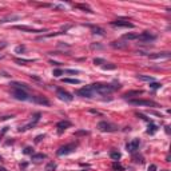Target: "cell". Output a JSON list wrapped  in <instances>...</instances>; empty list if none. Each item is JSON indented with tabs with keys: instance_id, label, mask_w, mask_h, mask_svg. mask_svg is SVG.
I'll return each instance as SVG.
<instances>
[{
	"instance_id": "1",
	"label": "cell",
	"mask_w": 171,
	"mask_h": 171,
	"mask_svg": "<svg viewBox=\"0 0 171 171\" xmlns=\"http://www.w3.org/2000/svg\"><path fill=\"white\" fill-rule=\"evenodd\" d=\"M90 87H91L92 92H94V95L96 96H104V95H110L111 92L114 91V90H118L120 88V86H111V84H103V83H94V84H90Z\"/></svg>"
},
{
	"instance_id": "2",
	"label": "cell",
	"mask_w": 171,
	"mask_h": 171,
	"mask_svg": "<svg viewBox=\"0 0 171 171\" xmlns=\"http://www.w3.org/2000/svg\"><path fill=\"white\" fill-rule=\"evenodd\" d=\"M12 96L15 98V99H18V100H23V102H26V100L31 102V99H32V96H31L26 90H19V88H13Z\"/></svg>"
},
{
	"instance_id": "3",
	"label": "cell",
	"mask_w": 171,
	"mask_h": 171,
	"mask_svg": "<svg viewBox=\"0 0 171 171\" xmlns=\"http://www.w3.org/2000/svg\"><path fill=\"white\" fill-rule=\"evenodd\" d=\"M98 128L103 132H115L118 131V127L115 124H111L110 122H106V120H102V122L98 123Z\"/></svg>"
},
{
	"instance_id": "4",
	"label": "cell",
	"mask_w": 171,
	"mask_h": 171,
	"mask_svg": "<svg viewBox=\"0 0 171 171\" xmlns=\"http://www.w3.org/2000/svg\"><path fill=\"white\" fill-rule=\"evenodd\" d=\"M128 104L131 106H147V107H158V104L153 100L146 99H128Z\"/></svg>"
},
{
	"instance_id": "5",
	"label": "cell",
	"mask_w": 171,
	"mask_h": 171,
	"mask_svg": "<svg viewBox=\"0 0 171 171\" xmlns=\"http://www.w3.org/2000/svg\"><path fill=\"white\" fill-rule=\"evenodd\" d=\"M76 143H71V145H66V146H61L60 149L56 151V154L59 156H63V155H68V154L74 153L75 150H76Z\"/></svg>"
},
{
	"instance_id": "6",
	"label": "cell",
	"mask_w": 171,
	"mask_h": 171,
	"mask_svg": "<svg viewBox=\"0 0 171 171\" xmlns=\"http://www.w3.org/2000/svg\"><path fill=\"white\" fill-rule=\"evenodd\" d=\"M155 39H156V36L153 35L149 31H145V32H142L141 35H138V40H139V42H143V43H149V42H153V40H155Z\"/></svg>"
},
{
	"instance_id": "7",
	"label": "cell",
	"mask_w": 171,
	"mask_h": 171,
	"mask_svg": "<svg viewBox=\"0 0 171 171\" xmlns=\"http://www.w3.org/2000/svg\"><path fill=\"white\" fill-rule=\"evenodd\" d=\"M78 95H79V96H83V98H88V99L95 98V95H94V92H92L90 86H86V87L80 88L79 91H78Z\"/></svg>"
},
{
	"instance_id": "8",
	"label": "cell",
	"mask_w": 171,
	"mask_h": 171,
	"mask_svg": "<svg viewBox=\"0 0 171 171\" xmlns=\"http://www.w3.org/2000/svg\"><path fill=\"white\" fill-rule=\"evenodd\" d=\"M56 95L59 99H61V100H64V102H71L72 99H74V96L71 95L70 92H67L64 91V90H61V88H59L56 91Z\"/></svg>"
},
{
	"instance_id": "9",
	"label": "cell",
	"mask_w": 171,
	"mask_h": 171,
	"mask_svg": "<svg viewBox=\"0 0 171 171\" xmlns=\"http://www.w3.org/2000/svg\"><path fill=\"white\" fill-rule=\"evenodd\" d=\"M39 119H40V114L38 112V114H35V116H34V120H31L28 124H26V126H23V127L19 128V132H24V131H27V130L32 128V127H34V126L36 124V123L39 122Z\"/></svg>"
},
{
	"instance_id": "10",
	"label": "cell",
	"mask_w": 171,
	"mask_h": 171,
	"mask_svg": "<svg viewBox=\"0 0 171 171\" xmlns=\"http://www.w3.org/2000/svg\"><path fill=\"white\" fill-rule=\"evenodd\" d=\"M139 145H141V141H139V139H134V141L128 142L126 149H127L128 153H135L136 150L139 149Z\"/></svg>"
},
{
	"instance_id": "11",
	"label": "cell",
	"mask_w": 171,
	"mask_h": 171,
	"mask_svg": "<svg viewBox=\"0 0 171 171\" xmlns=\"http://www.w3.org/2000/svg\"><path fill=\"white\" fill-rule=\"evenodd\" d=\"M111 26L114 27H124V28H134V24L127 20H114L111 22Z\"/></svg>"
},
{
	"instance_id": "12",
	"label": "cell",
	"mask_w": 171,
	"mask_h": 171,
	"mask_svg": "<svg viewBox=\"0 0 171 171\" xmlns=\"http://www.w3.org/2000/svg\"><path fill=\"white\" fill-rule=\"evenodd\" d=\"M68 127H71L70 120H60V122L56 124V128H57V132H59V134H61L63 131H66Z\"/></svg>"
},
{
	"instance_id": "13",
	"label": "cell",
	"mask_w": 171,
	"mask_h": 171,
	"mask_svg": "<svg viewBox=\"0 0 171 171\" xmlns=\"http://www.w3.org/2000/svg\"><path fill=\"white\" fill-rule=\"evenodd\" d=\"M19 31H26V32H32V34H40V32H46L47 30H35V28H31L27 26H16L15 27Z\"/></svg>"
},
{
	"instance_id": "14",
	"label": "cell",
	"mask_w": 171,
	"mask_h": 171,
	"mask_svg": "<svg viewBox=\"0 0 171 171\" xmlns=\"http://www.w3.org/2000/svg\"><path fill=\"white\" fill-rule=\"evenodd\" d=\"M19 19H22L20 15H7V16L0 19V24H4V23H8V22H15V20H19Z\"/></svg>"
},
{
	"instance_id": "15",
	"label": "cell",
	"mask_w": 171,
	"mask_h": 171,
	"mask_svg": "<svg viewBox=\"0 0 171 171\" xmlns=\"http://www.w3.org/2000/svg\"><path fill=\"white\" fill-rule=\"evenodd\" d=\"M31 102H34L36 104H43V106H50V100L46 99L44 96H32Z\"/></svg>"
},
{
	"instance_id": "16",
	"label": "cell",
	"mask_w": 171,
	"mask_h": 171,
	"mask_svg": "<svg viewBox=\"0 0 171 171\" xmlns=\"http://www.w3.org/2000/svg\"><path fill=\"white\" fill-rule=\"evenodd\" d=\"M150 59H168L170 57V52H158V53H153L149 55Z\"/></svg>"
},
{
	"instance_id": "17",
	"label": "cell",
	"mask_w": 171,
	"mask_h": 171,
	"mask_svg": "<svg viewBox=\"0 0 171 171\" xmlns=\"http://www.w3.org/2000/svg\"><path fill=\"white\" fill-rule=\"evenodd\" d=\"M128 43H124V42H112L111 43V47L116 50H123V48H127Z\"/></svg>"
},
{
	"instance_id": "18",
	"label": "cell",
	"mask_w": 171,
	"mask_h": 171,
	"mask_svg": "<svg viewBox=\"0 0 171 171\" xmlns=\"http://www.w3.org/2000/svg\"><path fill=\"white\" fill-rule=\"evenodd\" d=\"M46 158H47L46 154H32V162H42Z\"/></svg>"
},
{
	"instance_id": "19",
	"label": "cell",
	"mask_w": 171,
	"mask_h": 171,
	"mask_svg": "<svg viewBox=\"0 0 171 171\" xmlns=\"http://www.w3.org/2000/svg\"><path fill=\"white\" fill-rule=\"evenodd\" d=\"M11 86H12L13 88H19V90H28V86H27L26 83H18V82H13V83H11Z\"/></svg>"
},
{
	"instance_id": "20",
	"label": "cell",
	"mask_w": 171,
	"mask_h": 171,
	"mask_svg": "<svg viewBox=\"0 0 171 171\" xmlns=\"http://www.w3.org/2000/svg\"><path fill=\"white\" fill-rule=\"evenodd\" d=\"M139 80H145V82H154L153 76H149V75H138L136 76Z\"/></svg>"
},
{
	"instance_id": "21",
	"label": "cell",
	"mask_w": 171,
	"mask_h": 171,
	"mask_svg": "<svg viewBox=\"0 0 171 171\" xmlns=\"http://www.w3.org/2000/svg\"><path fill=\"white\" fill-rule=\"evenodd\" d=\"M110 156H111V159H112V160L115 162V160H119L122 155H120V153H119V151H111V153H110Z\"/></svg>"
},
{
	"instance_id": "22",
	"label": "cell",
	"mask_w": 171,
	"mask_h": 171,
	"mask_svg": "<svg viewBox=\"0 0 171 171\" xmlns=\"http://www.w3.org/2000/svg\"><path fill=\"white\" fill-rule=\"evenodd\" d=\"M156 131H158V126H156V124H154V123H151V126H149L147 134H150V135H153V134H155Z\"/></svg>"
},
{
	"instance_id": "23",
	"label": "cell",
	"mask_w": 171,
	"mask_h": 171,
	"mask_svg": "<svg viewBox=\"0 0 171 171\" xmlns=\"http://www.w3.org/2000/svg\"><path fill=\"white\" fill-rule=\"evenodd\" d=\"M123 39H126V40H138V35H136V34H124V35H123Z\"/></svg>"
},
{
	"instance_id": "24",
	"label": "cell",
	"mask_w": 171,
	"mask_h": 171,
	"mask_svg": "<svg viewBox=\"0 0 171 171\" xmlns=\"http://www.w3.org/2000/svg\"><path fill=\"white\" fill-rule=\"evenodd\" d=\"M56 170V164L53 162H50L47 166H46V171H55Z\"/></svg>"
},
{
	"instance_id": "25",
	"label": "cell",
	"mask_w": 171,
	"mask_h": 171,
	"mask_svg": "<svg viewBox=\"0 0 171 171\" xmlns=\"http://www.w3.org/2000/svg\"><path fill=\"white\" fill-rule=\"evenodd\" d=\"M15 61L16 63H19V64H27V63H31V61H34L32 59H15Z\"/></svg>"
},
{
	"instance_id": "26",
	"label": "cell",
	"mask_w": 171,
	"mask_h": 171,
	"mask_svg": "<svg viewBox=\"0 0 171 171\" xmlns=\"http://www.w3.org/2000/svg\"><path fill=\"white\" fill-rule=\"evenodd\" d=\"M64 83H70V84H79L80 80L79 79H63Z\"/></svg>"
},
{
	"instance_id": "27",
	"label": "cell",
	"mask_w": 171,
	"mask_h": 171,
	"mask_svg": "<svg viewBox=\"0 0 171 171\" xmlns=\"http://www.w3.org/2000/svg\"><path fill=\"white\" fill-rule=\"evenodd\" d=\"M116 66L115 64H111V63H104V66H103V70H115Z\"/></svg>"
},
{
	"instance_id": "28",
	"label": "cell",
	"mask_w": 171,
	"mask_h": 171,
	"mask_svg": "<svg viewBox=\"0 0 171 171\" xmlns=\"http://www.w3.org/2000/svg\"><path fill=\"white\" fill-rule=\"evenodd\" d=\"M92 32H94V34H98V35H104V31L102 30V28H99V27H95V28L92 30Z\"/></svg>"
},
{
	"instance_id": "29",
	"label": "cell",
	"mask_w": 171,
	"mask_h": 171,
	"mask_svg": "<svg viewBox=\"0 0 171 171\" xmlns=\"http://www.w3.org/2000/svg\"><path fill=\"white\" fill-rule=\"evenodd\" d=\"M63 74H64V71H63V70H53V72H52V75H53V76H56V78L61 76Z\"/></svg>"
},
{
	"instance_id": "30",
	"label": "cell",
	"mask_w": 171,
	"mask_h": 171,
	"mask_svg": "<svg viewBox=\"0 0 171 171\" xmlns=\"http://www.w3.org/2000/svg\"><path fill=\"white\" fill-rule=\"evenodd\" d=\"M75 7H76V8H82V9H84V11H86V12H92L91 9L88 8L87 5H82V4H76L75 5Z\"/></svg>"
},
{
	"instance_id": "31",
	"label": "cell",
	"mask_w": 171,
	"mask_h": 171,
	"mask_svg": "<svg viewBox=\"0 0 171 171\" xmlns=\"http://www.w3.org/2000/svg\"><path fill=\"white\" fill-rule=\"evenodd\" d=\"M139 94H142V91H132V92H127V94L124 95V98H128V96H131V95H139Z\"/></svg>"
},
{
	"instance_id": "32",
	"label": "cell",
	"mask_w": 171,
	"mask_h": 171,
	"mask_svg": "<svg viewBox=\"0 0 171 171\" xmlns=\"http://www.w3.org/2000/svg\"><path fill=\"white\" fill-rule=\"evenodd\" d=\"M112 167H114L115 170H122V166L119 164V162H118V160H115V162H114V164H112Z\"/></svg>"
},
{
	"instance_id": "33",
	"label": "cell",
	"mask_w": 171,
	"mask_h": 171,
	"mask_svg": "<svg viewBox=\"0 0 171 171\" xmlns=\"http://www.w3.org/2000/svg\"><path fill=\"white\" fill-rule=\"evenodd\" d=\"M94 63H95V64H98V66H100V64H104L106 61L103 60V59H99V57H98V59H95V60H94Z\"/></svg>"
},
{
	"instance_id": "34",
	"label": "cell",
	"mask_w": 171,
	"mask_h": 171,
	"mask_svg": "<svg viewBox=\"0 0 171 171\" xmlns=\"http://www.w3.org/2000/svg\"><path fill=\"white\" fill-rule=\"evenodd\" d=\"M24 154H27V155H32V154H34V150L31 149V147H26V149H24Z\"/></svg>"
},
{
	"instance_id": "35",
	"label": "cell",
	"mask_w": 171,
	"mask_h": 171,
	"mask_svg": "<svg viewBox=\"0 0 171 171\" xmlns=\"http://www.w3.org/2000/svg\"><path fill=\"white\" fill-rule=\"evenodd\" d=\"M24 50H26V47H24V46H19V47H16V50H15V51L19 53V52H23Z\"/></svg>"
},
{
	"instance_id": "36",
	"label": "cell",
	"mask_w": 171,
	"mask_h": 171,
	"mask_svg": "<svg viewBox=\"0 0 171 171\" xmlns=\"http://www.w3.org/2000/svg\"><path fill=\"white\" fill-rule=\"evenodd\" d=\"M160 86H162L160 83H151L150 84V87L151 88H160Z\"/></svg>"
},
{
	"instance_id": "37",
	"label": "cell",
	"mask_w": 171,
	"mask_h": 171,
	"mask_svg": "<svg viewBox=\"0 0 171 171\" xmlns=\"http://www.w3.org/2000/svg\"><path fill=\"white\" fill-rule=\"evenodd\" d=\"M149 171H156V166H155V164H151V166L149 167Z\"/></svg>"
},
{
	"instance_id": "38",
	"label": "cell",
	"mask_w": 171,
	"mask_h": 171,
	"mask_svg": "<svg viewBox=\"0 0 171 171\" xmlns=\"http://www.w3.org/2000/svg\"><path fill=\"white\" fill-rule=\"evenodd\" d=\"M64 72H67V74H78V71L74 70H64Z\"/></svg>"
},
{
	"instance_id": "39",
	"label": "cell",
	"mask_w": 171,
	"mask_h": 171,
	"mask_svg": "<svg viewBox=\"0 0 171 171\" xmlns=\"http://www.w3.org/2000/svg\"><path fill=\"white\" fill-rule=\"evenodd\" d=\"M43 138H44V135H39V136H38V138L35 139V142H40L42 139H43Z\"/></svg>"
},
{
	"instance_id": "40",
	"label": "cell",
	"mask_w": 171,
	"mask_h": 171,
	"mask_svg": "<svg viewBox=\"0 0 171 171\" xmlns=\"http://www.w3.org/2000/svg\"><path fill=\"white\" fill-rule=\"evenodd\" d=\"M0 171H7V170H5L4 167H1V168H0Z\"/></svg>"
}]
</instances>
